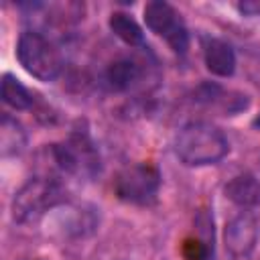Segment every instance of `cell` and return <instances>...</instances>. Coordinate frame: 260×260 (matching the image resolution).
Instances as JSON below:
<instances>
[{
  "mask_svg": "<svg viewBox=\"0 0 260 260\" xmlns=\"http://www.w3.org/2000/svg\"><path fill=\"white\" fill-rule=\"evenodd\" d=\"M203 57L207 69L217 77H230L236 69L234 49L219 39H207L203 45Z\"/></svg>",
  "mask_w": 260,
  "mask_h": 260,
  "instance_id": "8",
  "label": "cell"
},
{
  "mask_svg": "<svg viewBox=\"0 0 260 260\" xmlns=\"http://www.w3.org/2000/svg\"><path fill=\"white\" fill-rule=\"evenodd\" d=\"M0 142H2V152L4 154H14L24 146V132L20 126L10 120L8 116L2 118V128H0Z\"/></svg>",
  "mask_w": 260,
  "mask_h": 260,
  "instance_id": "13",
  "label": "cell"
},
{
  "mask_svg": "<svg viewBox=\"0 0 260 260\" xmlns=\"http://www.w3.org/2000/svg\"><path fill=\"white\" fill-rule=\"evenodd\" d=\"M256 242H258V221L252 213L242 211L225 225L223 244L232 260H246L254 252Z\"/></svg>",
  "mask_w": 260,
  "mask_h": 260,
  "instance_id": "7",
  "label": "cell"
},
{
  "mask_svg": "<svg viewBox=\"0 0 260 260\" xmlns=\"http://www.w3.org/2000/svg\"><path fill=\"white\" fill-rule=\"evenodd\" d=\"M160 187V173L150 162H136L124 167L114 179V191L122 201L146 205L156 199Z\"/></svg>",
  "mask_w": 260,
  "mask_h": 260,
  "instance_id": "4",
  "label": "cell"
},
{
  "mask_svg": "<svg viewBox=\"0 0 260 260\" xmlns=\"http://www.w3.org/2000/svg\"><path fill=\"white\" fill-rule=\"evenodd\" d=\"M225 197L240 207H256L260 205V183L250 173L238 175L225 185Z\"/></svg>",
  "mask_w": 260,
  "mask_h": 260,
  "instance_id": "9",
  "label": "cell"
},
{
  "mask_svg": "<svg viewBox=\"0 0 260 260\" xmlns=\"http://www.w3.org/2000/svg\"><path fill=\"white\" fill-rule=\"evenodd\" d=\"M63 199V189L55 179L35 177L16 191L12 199V217L18 223L37 221L45 211L53 209Z\"/></svg>",
  "mask_w": 260,
  "mask_h": 260,
  "instance_id": "3",
  "label": "cell"
},
{
  "mask_svg": "<svg viewBox=\"0 0 260 260\" xmlns=\"http://www.w3.org/2000/svg\"><path fill=\"white\" fill-rule=\"evenodd\" d=\"M175 154L187 167H203L221 160L228 154L225 134L207 122H191L175 136Z\"/></svg>",
  "mask_w": 260,
  "mask_h": 260,
  "instance_id": "1",
  "label": "cell"
},
{
  "mask_svg": "<svg viewBox=\"0 0 260 260\" xmlns=\"http://www.w3.org/2000/svg\"><path fill=\"white\" fill-rule=\"evenodd\" d=\"M254 126H256V128H258V130H260V116H258V118H256V120H254Z\"/></svg>",
  "mask_w": 260,
  "mask_h": 260,
  "instance_id": "15",
  "label": "cell"
},
{
  "mask_svg": "<svg viewBox=\"0 0 260 260\" xmlns=\"http://www.w3.org/2000/svg\"><path fill=\"white\" fill-rule=\"evenodd\" d=\"M16 57L26 73L39 81H53L63 67L59 49L41 32L26 30L20 35L16 45Z\"/></svg>",
  "mask_w": 260,
  "mask_h": 260,
  "instance_id": "2",
  "label": "cell"
},
{
  "mask_svg": "<svg viewBox=\"0 0 260 260\" xmlns=\"http://www.w3.org/2000/svg\"><path fill=\"white\" fill-rule=\"evenodd\" d=\"M53 158L63 173L93 175L100 169V156L85 134H73L67 142L53 146Z\"/></svg>",
  "mask_w": 260,
  "mask_h": 260,
  "instance_id": "6",
  "label": "cell"
},
{
  "mask_svg": "<svg viewBox=\"0 0 260 260\" xmlns=\"http://www.w3.org/2000/svg\"><path fill=\"white\" fill-rule=\"evenodd\" d=\"M2 100L14 110H28L35 102L32 93L10 73L2 77Z\"/></svg>",
  "mask_w": 260,
  "mask_h": 260,
  "instance_id": "12",
  "label": "cell"
},
{
  "mask_svg": "<svg viewBox=\"0 0 260 260\" xmlns=\"http://www.w3.org/2000/svg\"><path fill=\"white\" fill-rule=\"evenodd\" d=\"M144 22L146 26L162 37L169 47L183 55L189 47V35H187V28L181 20V14L169 4V2H162V0H152L144 6Z\"/></svg>",
  "mask_w": 260,
  "mask_h": 260,
  "instance_id": "5",
  "label": "cell"
},
{
  "mask_svg": "<svg viewBox=\"0 0 260 260\" xmlns=\"http://www.w3.org/2000/svg\"><path fill=\"white\" fill-rule=\"evenodd\" d=\"M110 28L126 45H134L136 47V45L144 43V32H142L140 24L126 12H114L110 16Z\"/></svg>",
  "mask_w": 260,
  "mask_h": 260,
  "instance_id": "11",
  "label": "cell"
},
{
  "mask_svg": "<svg viewBox=\"0 0 260 260\" xmlns=\"http://www.w3.org/2000/svg\"><path fill=\"white\" fill-rule=\"evenodd\" d=\"M138 77H140V67L130 59H118L106 71V79H108L110 87L116 91L128 89L130 85H134L138 81Z\"/></svg>",
  "mask_w": 260,
  "mask_h": 260,
  "instance_id": "10",
  "label": "cell"
},
{
  "mask_svg": "<svg viewBox=\"0 0 260 260\" xmlns=\"http://www.w3.org/2000/svg\"><path fill=\"white\" fill-rule=\"evenodd\" d=\"M238 10L246 16H260V0H244L238 4Z\"/></svg>",
  "mask_w": 260,
  "mask_h": 260,
  "instance_id": "14",
  "label": "cell"
}]
</instances>
